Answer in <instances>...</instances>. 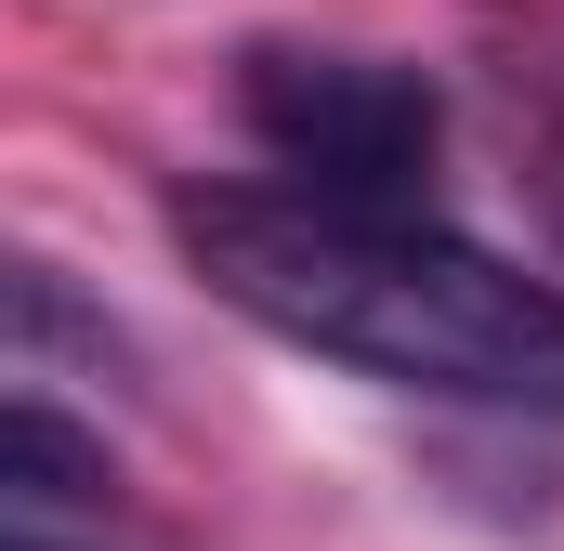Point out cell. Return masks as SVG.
<instances>
[{"instance_id":"6da1fadb","label":"cell","mask_w":564,"mask_h":551,"mask_svg":"<svg viewBox=\"0 0 564 551\" xmlns=\"http://www.w3.org/2000/svg\"><path fill=\"white\" fill-rule=\"evenodd\" d=\"M171 250L210 276V302L381 395L564 420V289L446 237L433 210L302 197V184H171Z\"/></svg>"},{"instance_id":"7a4b0ae2","label":"cell","mask_w":564,"mask_h":551,"mask_svg":"<svg viewBox=\"0 0 564 551\" xmlns=\"http://www.w3.org/2000/svg\"><path fill=\"white\" fill-rule=\"evenodd\" d=\"M237 119L302 197H368V210H421V171L446 144V93L394 53H341V40H250L237 53Z\"/></svg>"},{"instance_id":"3957f363","label":"cell","mask_w":564,"mask_h":551,"mask_svg":"<svg viewBox=\"0 0 564 551\" xmlns=\"http://www.w3.org/2000/svg\"><path fill=\"white\" fill-rule=\"evenodd\" d=\"M525 184H539V210H552V237H564V119H539V144H525Z\"/></svg>"}]
</instances>
